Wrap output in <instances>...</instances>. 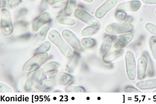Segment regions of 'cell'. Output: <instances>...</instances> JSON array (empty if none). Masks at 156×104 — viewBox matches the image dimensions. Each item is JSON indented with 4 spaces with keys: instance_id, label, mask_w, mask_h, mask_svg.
I'll return each mask as SVG.
<instances>
[{
    "instance_id": "cell-1",
    "label": "cell",
    "mask_w": 156,
    "mask_h": 104,
    "mask_svg": "<svg viewBox=\"0 0 156 104\" xmlns=\"http://www.w3.org/2000/svg\"><path fill=\"white\" fill-rule=\"evenodd\" d=\"M48 37L49 40L57 46L64 56L68 58L73 57L74 56L73 51L63 40L58 31L55 30H51Z\"/></svg>"
},
{
    "instance_id": "cell-2",
    "label": "cell",
    "mask_w": 156,
    "mask_h": 104,
    "mask_svg": "<svg viewBox=\"0 0 156 104\" xmlns=\"http://www.w3.org/2000/svg\"><path fill=\"white\" fill-rule=\"evenodd\" d=\"M48 58V54L46 52L36 54L24 64L23 67V71L29 73L37 70Z\"/></svg>"
},
{
    "instance_id": "cell-3",
    "label": "cell",
    "mask_w": 156,
    "mask_h": 104,
    "mask_svg": "<svg viewBox=\"0 0 156 104\" xmlns=\"http://www.w3.org/2000/svg\"><path fill=\"white\" fill-rule=\"evenodd\" d=\"M74 14L76 18L90 27L98 30L100 28L101 24L99 21L83 9L80 8H76Z\"/></svg>"
},
{
    "instance_id": "cell-4",
    "label": "cell",
    "mask_w": 156,
    "mask_h": 104,
    "mask_svg": "<svg viewBox=\"0 0 156 104\" xmlns=\"http://www.w3.org/2000/svg\"><path fill=\"white\" fill-rule=\"evenodd\" d=\"M125 60L128 77L130 80L134 81L136 77V69L135 59L132 52L128 51L127 52Z\"/></svg>"
},
{
    "instance_id": "cell-5",
    "label": "cell",
    "mask_w": 156,
    "mask_h": 104,
    "mask_svg": "<svg viewBox=\"0 0 156 104\" xmlns=\"http://www.w3.org/2000/svg\"><path fill=\"white\" fill-rule=\"evenodd\" d=\"M1 29L2 33L5 36H9L13 31V26L10 14L7 9H4L1 12Z\"/></svg>"
},
{
    "instance_id": "cell-6",
    "label": "cell",
    "mask_w": 156,
    "mask_h": 104,
    "mask_svg": "<svg viewBox=\"0 0 156 104\" xmlns=\"http://www.w3.org/2000/svg\"><path fill=\"white\" fill-rule=\"evenodd\" d=\"M134 26L129 23H112L107 26L106 31L109 33L119 34L130 32L133 31Z\"/></svg>"
},
{
    "instance_id": "cell-7",
    "label": "cell",
    "mask_w": 156,
    "mask_h": 104,
    "mask_svg": "<svg viewBox=\"0 0 156 104\" xmlns=\"http://www.w3.org/2000/svg\"><path fill=\"white\" fill-rule=\"evenodd\" d=\"M71 77L66 74H61L49 78L42 83V85L46 87H51L68 83L71 80Z\"/></svg>"
},
{
    "instance_id": "cell-8",
    "label": "cell",
    "mask_w": 156,
    "mask_h": 104,
    "mask_svg": "<svg viewBox=\"0 0 156 104\" xmlns=\"http://www.w3.org/2000/svg\"><path fill=\"white\" fill-rule=\"evenodd\" d=\"M44 72L43 69H40L32 74L26 82L25 86V90L29 91L33 90L42 80Z\"/></svg>"
},
{
    "instance_id": "cell-9",
    "label": "cell",
    "mask_w": 156,
    "mask_h": 104,
    "mask_svg": "<svg viewBox=\"0 0 156 104\" xmlns=\"http://www.w3.org/2000/svg\"><path fill=\"white\" fill-rule=\"evenodd\" d=\"M134 34L133 33L122 34L117 37L114 41L113 47L117 49H122L127 46L133 40Z\"/></svg>"
},
{
    "instance_id": "cell-10",
    "label": "cell",
    "mask_w": 156,
    "mask_h": 104,
    "mask_svg": "<svg viewBox=\"0 0 156 104\" xmlns=\"http://www.w3.org/2000/svg\"><path fill=\"white\" fill-rule=\"evenodd\" d=\"M62 35L65 39L74 49L79 51L83 50L80 41L71 31L64 30L62 31Z\"/></svg>"
},
{
    "instance_id": "cell-11",
    "label": "cell",
    "mask_w": 156,
    "mask_h": 104,
    "mask_svg": "<svg viewBox=\"0 0 156 104\" xmlns=\"http://www.w3.org/2000/svg\"><path fill=\"white\" fill-rule=\"evenodd\" d=\"M118 2V0H107L97 9L95 17L98 19L102 18L117 5Z\"/></svg>"
},
{
    "instance_id": "cell-12",
    "label": "cell",
    "mask_w": 156,
    "mask_h": 104,
    "mask_svg": "<svg viewBox=\"0 0 156 104\" xmlns=\"http://www.w3.org/2000/svg\"><path fill=\"white\" fill-rule=\"evenodd\" d=\"M50 18L51 16L49 13H42L33 22L32 25L33 30L35 31H37L43 26L49 22Z\"/></svg>"
},
{
    "instance_id": "cell-13",
    "label": "cell",
    "mask_w": 156,
    "mask_h": 104,
    "mask_svg": "<svg viewBox=\"0 0 156 104\" xmlns=\"http://www.w3.org/2000/svg\"><path fill=\"white\" fill-rule=\"evenodd\" d=\"M141 5V4L139 1H132L121 3L117 7V9L123 12H133L139 9Z\"/></svg>"
},
{
    "instance_id": "cell-14",
    "label": "cell",
    "mask_w": 156,
    "mask_h": 104,
    "mask_svg": "<svg viewBox=\"0 0 156 104\" xmlns=\"http://www.w3.org/2000/svg\"><path fill=\"white\" fill-rule=\"evenodd\" d=\"M116 37L115 35L110 34L106 35L104 37L100 48V53L103 57L109 52L112 42Z\"/></svg>"
},
{
    "instance_id": "cell-15",
    "label": "cell",
    "mask_w": 156,
    "mask_h": 104,
    "mask_svg": "<svg viewBox=\"0 0 156 104\" xmlns=\"http://www.w3.org/2000/svg\"><path fill=\"white\" fill-rule=\"evenodd\" d=\"M147 64V59L145 56H143L139 58L137 64V78L139 80H143L145 77Z\"/></svg>"
},
{
    "instance_id": "cell-16",
    "label": "cell",
    "mask_w": 156,
    "mask_h": 104,
    "mask_svg": "<svg viewBox=\"0 0 156 104\" xmlns=\"http://www.w3.org/2000/svg\"><path fill=\"white\" fill-rule=\"evenodd\" d=\"M124 53V50L122 49H117L113 51L103 57V61L106 63H112L122 56Z\"/></svg>"
},
{
    "instance_id": "cell-17",
    "label": "cell",
    "mask_w": 156,
    "mask_h": 104,
    "mask_svg": "<svg viewBox=\"0 0 156 104\" xmlns=\"http://www.w3.org/2000/svg\"><path fill=\"white\" fill-rule=\"evenodd\" d=\"M136 87L141 90H147L156 88V79L142 81L138 82Z\"/></svg>"
},
{
    "instance_id": "cell-18",
    "label": "cell",
    "mask_w": 156,
    "mask_h": 104,
    "mask_svg": "<svg viewBox=\"0 0 156 104\" xmlns=\"http://www.w3.org/2000/svg\"><path fill=\"white\" fill-rule=\"evenodd\" d=\"M49 29V27L47 26L41 29L39 32L34 42V45L35 46L38 47L40 46L43 43L45 40Z\"/></svg>"
},
{
    "instance_id": "cell-19",
    "label": "cell",
    "mask_w": 156,
    "mask_h": 104,
    "mask_svg": "<svg viewBox=\"0 0 156 104\" xmlns=\"http://www.w3.org/2000/svg\"><path fill=\"white\" fill-rule=\"evenodd\" d=\"M76 4V0H68L66 5L63 10V13L66 16L72 14Z\"/></svg>"
},
{
    "instance_id": "cell-20",
    "label": "cell",
    "mask_w": 156,
    "mask_h": 104,
    "mask_svg": "<svg viewBox=\"0 0 156 104\" xmlns=\"http://www.w3.org/2000/svg\"><path fill=\"white\" fill-rule=\"evenodd\" d=\"M81 43L83 47L87 49L92 48L94 47L96 44V41L94 39L90 38H83Z\"/></svg>"
},
{
    "instance_id": "cell-21",
    "label": "cell",
    "mask_w": 156,
    "mask_h": 104,
    "mask_svg": "<svg viewBox=\"0 0 156 104\" xmlns=\"http://www.w3.org/2000/svg\"><path fill=\"white\" fill-rule=\"evenodd\" d=\"M56 19L58 23L63 25L72 26L74 25L76 23L74 20L68 17L58 16Z\"/></svg>"
},
{
    "instance_id": "cell-22",
    "label": "cell",
    "mask_w": 156,
    "mask_h": 104,
    "mask_svg": "<svg viewBox=\"0 0 156 104\" xmlns=\"http://www.w3.org/2000/svg\"><path fill=\"white\" fill-rule=\"evenodd\" d=\"M59 63L55 61H52L45 64L43 67V70L45 72L54 71L59 67Z\"/></svg>"
},
{
    "instance_id": "cell-23",
    "label": "cell",
    "mask_w": 156,
    "mask_h": 104,
    "mask_svg": "<svg viewBox=\"0 0 156 104\" xmlns=\"http://www.w3.org/2000/svg\"><path fill=\"white\" fill-rule=\"evenodd\" d=\"M67 93H84L86 92L85 89L81 86H69L65 89Z\"/></svg>"
},
{
    "instance_id": "cell-24",
    "label": "cell",
    "mask_w": 156,
    "mask_h": 104,
    "mask_svg": "<svg viewBox=\"0 0 156 104\" xmlns=\"http://www.w3.org/2000/svg\"><path fill=\"white\" fill-rule=\"evenodd\" d=\"M149 42L153 56L156 60V37H151L149 39Z\"/></svg>"
},
{
    "instance_id": "cell-25",
    "label": "cell",
    "mask_w": 156,
    "mask_h": 104,
    "mask_svg": "<svg viewBox=\"0 0 156 104\" xmlns=\"http://www.w3.org/2000/svg\"><path fill=\"white\" fill-rule=\"evenodd\" d=\"M51 46V44L49 41H46L36 50L35 53L37 54L47 51L50 49Z\"/></svg>"
},
{
    "instance_id": "cell-26",
    "label": "cell",
    "mask_w": 156,
    "mask_h": 104,
    "mask_svg": "<svg viewBox=\"0 0 156 104\" xmlns=\"http://www.w3.org/2000/svg\"><path fill=\"white\" fill-rule=\"evenodd\" d=\"M148 63V76L152 77L154 75V70L153 67V65L150 57L147 53H146L145 55Z\"/></svg>"
},
{
    "instance_id": "cell-27",
    "label": "cell",
    "mask_w": 156,
    "mask_h": 104,
    "mask_svg": "<svg viewBox=\"0 0 156 104\" xmlns=\"http://www.w3.org/2000/svg\"><path fill=\"white\" fill-rule=\"evenodd\" d=\"M98 31V29H95L92 27H88L85 28L82 32V35L83 36H87L93 35Z\"/></svg>"
},
{
    "instance_id": "cell-28",
    "label": "cell",
    "mask_w": 156,
    "mask_h": 104,
    "mask_svg": "<svg viewBox=\"0 0 156 104\" xmlns=\"http://www.w3.org/2000/svg\"><path fill=\"white\" fill-rule=\"evenodd\" d=\"M145 28L150 33L156 36V25L151 23H148L145 25Z\"/></svg>"
},
{
    "instance_id": "cell-29",
    "label": "cell",
    "mask_w": 156,
    "mask_h": 104,
    "mask_svg": "<svg viewBox=\"0 0 156 104\" xmlns=\"http://www.w3.org/2000/svg\"><path fill=\"white\" fill-rule=\"evenodd\" d=\"M23 1V0H9L8 7L10 8H15L22 3Z\"/></svg>"
},
{
    "instance_id": "cell-30",
    "label": "cell",
    "mask_w": 156,
    "mask_h": 104,
    "mask_svg": "<svg viewBox=\"0 0 156 104\" xmlns=\"http://www.w3.org/2000/svg\"><path fill=\"white\" fill-rule=\"evenodd\" d=\"M115 16L116 19L123 20L126 18V14L124 12L118 11L116 12Z\"/></svg>"
},
{
    "instance_id": "cell-31",
    "label": "cell",
    "mask_w": 156,
    "mask_h": 104,
    "mask_svg": "<svg viewBox=\"0 0 156 104\" xmlns=\"http://www.w3.org/2000/svg\"><path fill=\"white\" fill-rule=\"evenodd\" d=\"M125 92L126 93H141V91L134 87L131 86H127L125 88Z\"/></svg>"
},
{
    "instance_id": "cell-32",
    "label": "cell",
    "mask_w": 156,
    "mask_h": 104,
    "mask_svg": "<svg viewBox=\"0 0 156 104\" xmlns=\"http://www.w3.org/2000/svg\"><path fill=\"white\" fill-rule=\"evenodd\" d=\"M45 1L48 4L51 5H53L66 0H45Z\"/></svg>"
},
{
    "instance_id": "cell-33",
    "label": "cell",
    "mask_w": 156,
    "mask_h": 104,
    "mask_svg": "<svg viewBox=\"0 0 156 104\" xmlns=\"http://www.w3.org/2000/svg\"><path fill=\"white\" fill-rule=\"evenodd\" d=\"M144 3L149 5L156 4V0H142Z\"/></svg>"
},
{
    "instance_id": "cell-34",
    "label": "cell",
    "mask_w": 156,
    "mask_h": 104,
    "mask_svg": "<svg viewBox=\"0 0 156 104\" xmlns=\"http://www.w3.org/2000/svg\"><path fill=\"white\" fill-rule=\"evenodd\" d=\"M6 5V0H1V7H5Z\"/></svg>"
},
{
    "instance_id": "cell-35",
    "label": "cell",
    "mask_w": 156,
    "mask_h": 104,
    "mask_svg": "<svg viewBox=\"0 0 156 104\" xmlns=\"http://www.w3.org/2000/svg\"><path fill=\"white\" fill-rule=\"evenodd\" d=\"M83 1L87 3H90L93 2L94 0H83Z\"/></svg>"
},
{
    "instance_id": "cell-36",
    "label": "cell",
    "mask_w": 156,
    "mask_h": 104,
    "mask_svg": "<svg viewBox=\"0 0 156 104\" xmlns=\"http://www.w3.org/2000/svg\"><path fill=\"white\" fill-rule=\"evenodd\" d=\"M153 93H156V89L153 92Z\"/></svg>"
},
{
    "instance_id": "cell-37",
    "label": "cell",
    "mask_w": 156,
    "mask_h": 104,
    "mask_svg": "<svg viewBox=\"0 0 156 104\" xmlns=\"http://www.w3.org/2000/svg\"><path fill=\"white\" fill-rule=\"evenodd\" d=\"M155 14L156 15V10L155 11Z\"/></svg>"
}]
</instances>
